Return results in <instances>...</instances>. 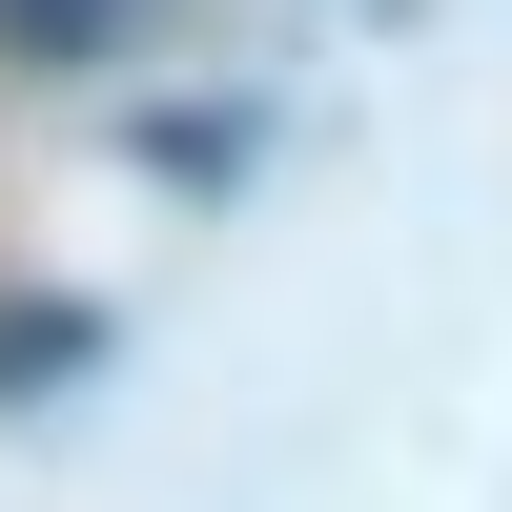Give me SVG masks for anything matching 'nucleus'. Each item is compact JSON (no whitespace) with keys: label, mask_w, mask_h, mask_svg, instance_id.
<instances>
[{"label":"nucleus","mask_w":512,"mask_h":512,"mask_svg":"<svg viewBox=\"0 0 512 512\" xmlns=\"http://www.w3.org/2000/svg\"><path fill=\"white\" fill-rule=\"evenodd\" d=\"M144 164H164V185H246V164H267V103H164Z\"/></svg>","instance_id":"obj_1"},{"label":"nucleus","mask_w":512,"mask_h":512,"mask_svg":"<svg viewBox=\"0 0 512 512\" xmlns=\"http://www.w3.org/2000/svg\"><path fill=\"white\" fill-rule=\"evenodd\" d=\"M41 369L82 390L103 369V308H0V410H41Z\"/></svg>","instance_id":"obj_2"},{"label":"nucleus","mask_w":512,"mask_h":512,"mask_svg":"<svg viewBox=\"0 0 512 512\" xmlns=\"http://www.w3.org/2000/svg\"><path fill=\"white\" fill-rule=\"evenodd\" d=\"M0 41H21V62H103L123 0H0Z\"/></svg>","instance_id":"obj_3"}]
</instances>
